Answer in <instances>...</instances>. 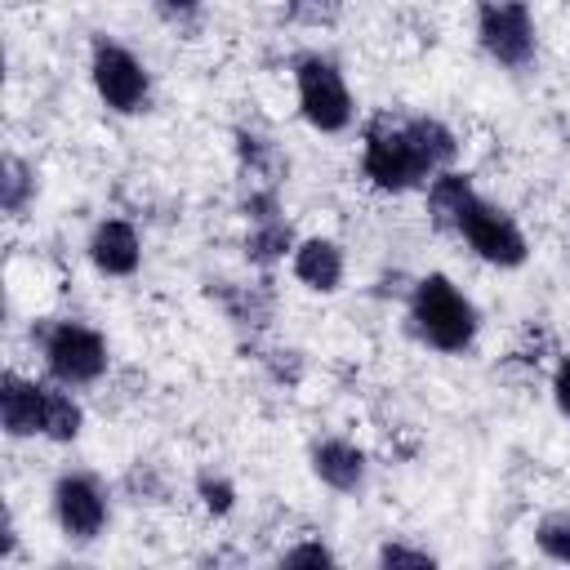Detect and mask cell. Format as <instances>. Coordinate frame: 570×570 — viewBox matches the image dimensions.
Segmentation results:
<instances>
[{"label":"cell","instance_id":"7a4b0ae2","mask_svg":"<svg viewBox=\"0 0 570 570\" xmlns=\"http://www.w3.org/2000/svg\"><path fill=\"white\" fill-rule=\"evenodd\" d=\"M405 316H410L414 338L428 343L432 352H445V356H463L476 343V330H481L476 303L441 272H428V276L414 281Z\"/></svg>","mask_w":570,"mask_h":570},{"label":"cell","instance_id":"9c48e42d","mask_svg":"<svg viewBox=\"0 0 570 570\" xmlns=\"http://www.w3.org/2000/svg\"><path fill=\"white\" fill-rule=\"evenodd\" d=\"M312 476L334 494H361L370 485V454L347 436H321L307 450Z\"/></svg>","mask_w":570,"mask_h":570},{"label":"cell","instance_id":"ba28073f","mask_svg":"<svg viewBox=\"0 0 570 570\" xmlns=\"http://www.w3.org/2000/svg\"><path fill=\"white\" fill-rule=\"evenodd\" d=\"M49 508H53L62 539H71V543H94L111 521V494H107L102 476H94L85 468H71L53 481Z\"/></svg>","mask_w":570,"mask_h":570},{"label":"cell","instance_id":"3957f363","mask_svg":"<svg viewBox=\"0 0 570 570\" xmlns=\"http://www.w3.org/2000/svg\"><path fill=\"white\" fill-rule=\"evenodd\" d=\"M36 347L45 356V374L67 387H89L111 370L107 338L85 321H49L36 330Z\"/></svg>","mask_w":570,"mask_h":570},{"label":"cell","instance_id":"8fae6325","mask_svg":"<svg viewBox=\"0 0 570 570\" xmlns=\"http://www.w3.org/2000/svg\"><path fill=\"white\" fill-rule=\"evenodd\" d=\"M289 272L303 289L312 294H334L347 276V258H343V245L330 240V236H303L289 254Z\"/></svg>","mask_w":570,"mask_h":570},{"label":"cell","instance_id":"cb8c5ba5","mask_svg":"<svg viewBox=\"0 0 570 570\" xmlns=\"http://www.w3.org/2000/svg\"><path fill=\"white\" fill-rule=\"evenodd\" d=\"M151 9H156L165 22L187 27V22H196V18L205 13V0H151Z\"/></svg>","mask_w":570,"mask_h":570},{"label":"cell","instance_id":"52a82bcc","mask_svg":"<svg viewBox=\"0 0 570 570\" xmlns=\"http://www.w3.org/2000/svg\"><path fill=\"white\" fill-rule=\"evenodd\" d=\"M454 236L468 240V249H472L481 263H490V267H521V263L530 258V240H525L521 223H517L503 205L485 200L481 191H476L472 205L463 209Z\"/></svg>","mask_w":570,"mask_h":570},{"label":"cell","instance_id":"d4e9b609","mask_svg":"<svg viewBox=\"0 0 570 570\" xmlns=\"http://www.w3.org/2000/svg\"><path fill=\"white\" fill-rule=\"evenodd\" d=\"M552 401H557L561 419L570 423V356H561L557 370H552Z\"/></svg>","mask_w":570,"mask_h":570},{"label":"cell","instance_id":"d6986e66","mask_svg":"<svg viewBox=\"0 0 570 570\" xmlns=\"http://www.w3.org/2000/svg\"><path fill=\"white\" fill-rule=\"evenodd\" d=\"M285 22L307 27V31H325L343 18V0H285Z\"/></svg>","mask_w":570,"mask_h":570},{"label":"cell","instance_id":"ffe728a7","mask_svg":"<svg viewBox=\"0 0 570 570\" xmlns=\"http://www.w3.org/2000/svg\"><path fill=\"white\" fill-rule=\"evenodd\" d=\"M196 499L205 503L209 517H227L236 508V485H232V476L205 468V472H196Z\"/></svg>","mask_w":570,"mask_h":570},{"label":"cell","instance_id":"4fadbf2b","mask_svg":"<svg viewBox=\"0 0 570 570\" xmlns=\"http://www.w3.org/2000/svg\"><path fill=\"white\" fill-rule=\"evenodd\" d=\"M36 401H40V379H22L18 370L0 374V423L13 441L36 436Z\"/></svg>","mask_w":570,"mask_h":570},{"label":"cell","instance_id":"7c38bea8","mask_svg":"<svg viewBox=\"0 0 570 570\" xmlns=\"http://www.w3.org/2000/svg\"><path fill=\"white\" fill-rule=\"evenodd\" d=\"M85 432V410L76 392L58 379H40V401H36V436L53 445H71Z\"/></svg>","mask_w":570,"mask_h":570},{"label":"cell","instance_id":"5b68a950","mask_svg":"<svg viewBox=\"0 0 570 570\" xmlns=\"http://www.w3.org/2000/svg\"><path fill=\"white\" fill-rule=\"evenodd\" d=\"M89 80H94V94L116 116H138L151 102V71H147V62L134 49H125L120 40H107V36L94 40V49H89Z\"/></svg>","mask_w":570,"mask_h":570},{"label":"cell","instance_id":"5bb4252c","mask_svg":"<svg viewBox=\"0 0 570 570\" xmlns=\"http://www.w3.org/2000/svg\"><path fill=\"white\" fill-rule=\"evenodd\" d=\"M472 196H476V183H472L468 174L441 169V174L428 183V214H432V227H441V232L454 236V227H459L463 209L472 205Z\"/></svg>","mask_w":570,"mask_h":570},{"label":"cell","instance_id":"277c9868","mask_svg":"<svg viewBox=\"0 0 570 570\" xmlns=\"http://www.w3.org/2000/svg\"><path fill=\"white\" fill-rule=\"evenodd\" d=\"M294 94H298V116L316 134H343L352 125V116H356L347 76L325 53H303L294 62Z\"/></svg>","mask_w":570,"mask_h":570},{"label":"cell","instance_id":"603a6c76","mask_svg":"<svg viewBox=\"0 0 570 570\" xmlns=\"http://www.w3.org/2000/svg\"><path fill=\"white\" fill-rule=\"evenodd\" d=\"M338 557L330 552V543H321V539H303V543H294V548H285L281 552V566H334Z\"/></svg>","mask_w":570,"mask_h":570},{"label":"cell","instance_id":"9a60e30c","mask_svg":"<svg viewBox=\"0 0 570 570\" xmlns=\"http://www.w3.org/2000/svg\"><path fill=\"white\" fill-rule=\"evenodd\" d=\"M236 160H240V174L249 183H267V187H281V174L289 169L285 156H281V147L267 134L245 129V125L236 129Z\"/></svg>","mask_w":570,"mask_h":570},{"label":"cell","instance_id":"ac0fdd59","mask_svg":"<svg viewBox=\"0 0 570 570\" xmlns=\"http://www.w3.org/2000/svg\"><path fill=\"white\" fill-rule=\"evenodd\" d=\"M534 543H539V552H543L548 561L570 566V508H557V512L539 517V525H534Z\"/></svg>","mask_w":570,"mask_h":570},{"label":"cell","instance_id":"30bf717a","mask_svg":"<svg viewBox=\"0 0 570 570\" xmlns=\"http://www.w3.org/2000/svg\"><path fill=\"white\" fill-rule=\"evenodd\" d=\"M89 263H94V272H102V276H134L138 272V263H142V236H138V227L129 223V218H102L94 232H89Z\"/></svg>","mask_w":570,"mask_h":570},{"label":"cell","instance_id":"44dd1931","mask_svg":"<svg viewBox=\"0 0 570 570\" xmlns=\"http://www.w3.org/2000/svg\"><path fill=\"white\" fill-rule=\"evenodd\" d=\"M263 365H267V374L276 379V383H285V387H294L298 379H303V356L294 352V347H272L267 356H258Z\"/></svg>","mask_w":570,"mask_h":570},{"label":"cell","instance_id":"6da1fadb","mask_svg":"<svg viewBox=\"0 0 570 570\" xmlns=\"http://www.w3.org/2000/svg\"><path fill=\"white\" fill-rule=\"evenodd\" d=\"M454 160H459V138L436 116H405V120L379 116L361 142V174L370 178V187L396 196L428 187L441 169H454Z\"/></svg>","mask_w":570,"mask_h":570},{"label":"cell","instance_id":"e0dca14e","mask_svg":"<svg viewBox=\"0 0 570 570\" xmlns=\"http://www.w3.org/2000/svg\"><path fill=\"white\" fill-rule=\"evenodd\" d=\"M31 200H36V169L22 156L9 151L4 165H0V205H4L9 218H22Z\"/></svg>","mask_w":570,"mask_h":570},{"label":"cell","instance_id":"2e32d148","mask_svg":"<svg viewBox=\"0 0 570 570\" xmlns=\"http://www.w3.org/2000/svg\"><path fill=\"white\" fill-rule=\"evenodd\" d=\"M209 294H218V303H223V312L240 325V330H263L267 321H272V289H267V281L263 285H232V281H218V289L209 285Z\"/></svg>","mask_w":570,"mask_h":570},{"label":"cell","instance_id":"7402d4cb","mask_svg":"<svg viewBox=\"0 0 570 570\" xmlns=\"http://www.w3.org/2000/svg\"><path fill=\"white\" fill-rule=\"evenodd\" d=\"M379 566H436V552L414 548V543H401V539H387L379 548Z\"/></svg>","mask_w":570,"mask_h":570},{"label":"cell","instance_id":"8992f818","mask_svg":"<svg viewBox=\"0 0 570 570\" xmlns=\"http://www.w3.org/2000/svg\"><path fill=\"white\" fill-rule=\"evenodd\" d=\"M476 40L490 62L508 71H525L539 53L534 13L525 0H476Z\"/></svg>","mask_w":570,"mask_h":570}]
</instances>
